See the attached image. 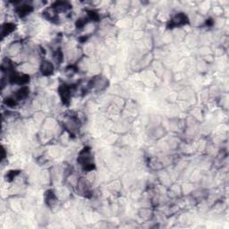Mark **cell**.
I'll use <instances>...</instances> for the list:
<instances>
[{
  "mask_svg": "<svg viewBox=\"0 0 229 229\" xmlns=\"http://www.w3.org/2000/svg\"><path fill=\"white\" fill-rule=\"evenodd\" d=\"M41 71L43 74H50L53 71V66L49 62H44L41 66Z\"/></svg>",
  "mask_w": 229,
  "mask_h": 229,
  "instance_id": "obj_1",
  "label": "cell"
},
{
  "mask_svg": "<svg viewBox=\"0 0 229 229\" xmlns=\"http://www.w3.org/2000/svg\"><path fill=\"white\" fill-rule=\"evenodd\" d=\"M28 93H29V89H28L27 87H23L22 89H20L18 91H17V93H16V97L18 98H26L28 96Z\"/></svg>",
  "mask_w": 229,
  "mask_h": 229,
  "instance_id": "obj_2",
  "label": "cell"
}]
</instances>
